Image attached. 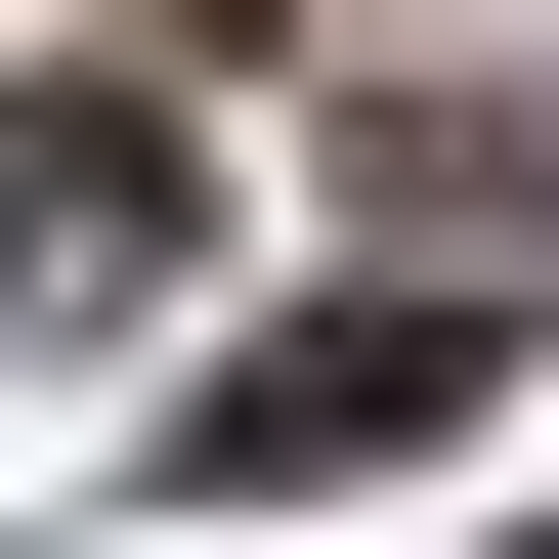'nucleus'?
<instances>
[{"label": "nucleus", "mask_w": 559, "mask_h": 559, "mask_svg": "<svg viewBox=\"0 0 559 559\" xmlns=\"http://www.w3.org/2000/svg\"><path fill=\"white\" fill-rule=\"evenodd\" d=\"M474 345H516L474 259H430V301H301V345H215L173 474H215V516H345V474H430V430H474Z\"/></svg>", "instance_id": "f257e3e1"}, {"label": "nucleus", "mask_w": 559, "mask_h": 559, "mask_svg": "<svg viewBox=\"0 0 559 559\" xmlns=\"http://www.w3.org/2000/svg\"><path fill=\"white\" fill-rule=\"evenodd\" d=\"M0 301H44V345L173 301V86H44V130H0Z\"/></svg>", "instance_id": "f03ea898"}]
</instances>
